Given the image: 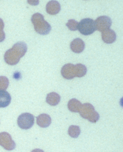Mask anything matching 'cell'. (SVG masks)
<instances>
[{"mask_svg":"<svg viewBox=\"0 0 123 152\" xmlns=\"http://www.w3.org/2000/svg\"><path fill=\"white\" fill-rule=\"evenodd\" d=\"M27 45L23 42H19L14 45L12 49L7 50L4 60L7 64L15 65L19 62L20 59L24 56L27 51Z\"/></svg>","mask_w":123,"mask_h":152,"instance_id":"6da1fadb","label":"cell"},{"mask_svg":"<svg viewBox=\"0 0 123 152\" xmlns=\"http://www.w3.org/2000/svg\"><path fill=\"white\" fill-rule=\"evenodd\" d=\"M31 20L34 26L35 31L41 35H47L52 29L51 25L44 20V16L40 13L33 14Z\"/></svg>","mask_w":123,"mask_h":152,"instance_id":"7a4b0ae2","label":"cell"},{"mask_svg":"<svg viewBox=\"0 0 123 152\" xmlns=\"http://www.w3.org/2000/svg\"><path fill=\"white\" fill-rule=\"evenodd\" d=\"M79 113L83 118L92 123H96L99 119V115L96 111L94 106L89 103L82 104Z\"/></svg>","mask_w":123,"mask_h":152,"instance_id":"3957f363","label":"cell"},{"mask_svg":"<svg viewBox=\"0 0 123 152\" xmlns=\"http://www.w3.org/2000/svg\"><path fill=\"white\" fill-rule=\"evenodd\" d=\"M78 29L83 35H90L92 34L96 30L94 20L90 18L82 19L78 23Z\"/></svg>","mask_w":123,"mask_h":152,"instance_id":"277c9868","label":"cell"},{"mask_svg":"<svg viewBox=\"0 0 123 152\" xmlns=\"http://www.w3.org/2000/svg\"><path fill=\"white\" fill-rule=\"evenodd\" d=\"M35 118L30 113H23L18 117V124L21 129L27 130L30 129L34 124Z\"/></svg>","mask_w":123,"mask_h":152,"instance_id":"5b68a950","label":"cell"},{"mask_svg":"<svg viewBox=\"0 0 123 152\" xmlns=\"http://www.w3.org/2000/svg\"><path fill=\"white\" fill-rule=\"evenodd\" d=\"M0 146L6 150L10 151L15 149V142L9 134L4 132L0 133Z\"/></svg>","mask_w":123,"mask_h":152,"instance_id":"8992f818","label":"cell"},{"mask_svg":"<svg viewBox=\"0 0 123 152\" xmlns=\"http://www.w3.org/2000/svg\"><path fill=\"white\" fill-rule=\"evenodd\" d=\"M96 30L103 32L110 29L112 25V20L108 16H100L94 21Z\"/></svg>","mask_w":123,"mask_h":152,"instance_id":"52a82bcc","label":"cell"},{"mask_svg":"<svg viewBox=\"0 0 123 152\" xmlns=\"http://www.w3.org/2000/svg\"><path fill=\"white\" fill-rule=\"evenodd\" d=\"M61 74L63 77L66 79H72L76 77L75 65L68 63L63 65L61 69Z\"/></svg>","mask_w":123,"mask_h":152,"instance_id":"ba28073f","label":"cell"},{"mask_svg":"<svg viewBox=\"0 0 123 152\" xmlns=\"http://www.w3.org/2000/svg\"><path fill=\"white\" fill-rule=\"evenodd\" d=\"M85 47V42L80 38H77L71 42L70 48L72 51L75 53H81Z\"/></svg>","mask_w":123,"mask_h":152,"instance_id":"9c48e42d","label":"cell"},{"mask_svg":"<svg viewBox=\"0 0 123 152\" xmlns=\"http://www.w3.org/2000/svg\"><path fill=\"white\" fill-rule=\"evenodd\" d=\"M101 38L105 43L112 44L116 40V33L112 29H108L102 32Z\"/></svg>","mask_w":123,"mask_h":152,"instance_id":"30bf717a","label":"cell"},{"mask_svg":"<svg viewBox=\"0 0 123 152\" xmlns=\"http://www.w3.org/2000/svg\"><path fill=\"white\" fill-rule=\"evenodd\" d=\"M60 5L57 1H50L46 7L47 13L50 15H56L60 11Z\"/></svg>","mask_w":123,"mask_h":152,"instance_id":"8fae6325","label":"cell"},{"mask_svg":"<svg viewBox=\"0 0 123 152\" xmlns=\"http://www.w3.org/2000/svg\"><path fill=\"white\" fill-rule=\"evenodd\" d=\"M37 124L42 128H46L52 124V118L47 114H41L37 118Z\"/></svg>","mask_w":123,"mask_h":152,"instance_id":"7c38bea8","label":"cell"},{"mask_svg":"<svg viewBox=\"0 0 123 152\" xmlns=\"http://www.w3.org/2000/svg\"><path fill=\"white\" fill-rule=\"evenodd\" d=\"M11 102V96L7 91L0 90V107H6Z\"/></svg>","mask_w":123,"mask_h":152,"instance_id":"4fadbf2b","label":"cell"},{"mask_svg":"<svg viewBox=\"0 0 123 152\" xmlns=\"http://www.w3.org/2000/svg\"><path fill=\"white\" fill-rule=\"evenodd\" d=\"M60 101V96L55 92H52L46 96V102L50 105L55 106L59 104Z\"/></svg>","mask_w":123,"mask_h":152,"instance_id":"5bb4252c","label":"cell"},{"mask_svg":"<svg viewBox=\"0 0 123 152\" xmlns=\"http://www.w3.org/2000/svg\"><path fill=\"white\" fill-rule=\"evenodd\" d=\"M82 105V103L79 100L76 99H73L69 101L68 104H67V107H68L69 110L71 112L79 113Z\"/></svg>","mask_w":123,"mask_h":152,"instance_id":"9a60e30c","label":"cell"},{"mask_svg":"<svg viewBox=\"0 0 123 152\" xmlns=\"http://www.w3.org/2000/svg\"><path fill=\"white\" fill-rule=\"evenodd\" d=\"M76 69V77H82L85 75L87 72V67L82 64H76L75 65Z\"/></svg>","mask_w":123,"mask_h":152,"instance_id":"2e32d148","label":"cell"},{"mask_svg":"<svg viewBox=\"0 0 123 152\" xmlns=\"http://www.w3.org/2000/svg\"><path fill=\"white\" fill-rule=\"evenodd\" d=\"M81 130L78 126L71 125L68 129V134L69 136L73 138H77L80 134Z\"/></svg>","mask_w":123,"mask_h":152,"instance_id":"e0dca14e","label":"cell"},{"mask_svg":"<svg viewBox=\"0 0 123 152\" xmlns=\"http://www.w3.org/2000/svg\"><path fill=\"white\" fill-rule=\"evenodd\" d=\"M9 85L8 79L5 76H0V90L5 91Z\"/></svg>","mask_w":123,"mask_h":152,"instance_id":"ac0fdd59","label":"cell"},{"mask_svg":"<svg viewBox=\"0 0 123 152\" xmlns=\"http://www.w3.org/2000/svg\"><path fill=\"white\" fill-rule=\"evenodd\" d=\"M78 23L74 19H69L67 23L66 26L71 31H76L78 29Z\"/></svg>","mask_w":123,"mask_h":152,"instance_id":"d6986e66","label":"cell"},{"mask_svg":"<svg viewBox=\"0 0 123 152\" xmlns=\"http://www.w3.org/2000/svg\"><path fill=\"white\" fill-rule=\"evenodd\" d=\"M5 39V33L3 30H0V42H2Z\"/></svg>","mask_w":123,"mask_h":152,"instance_id":"ffe728a7","label":"cell"},{"mask_svg":"<svg viewBox=\"0 0 123 152\" xmlns=\"http://www.w3.org/2000/svg\"><path fill=\"white\" fill-rule=\"evenodd\" d=\"M4 27H5V24H4L3 20L0 19V30H3Z\"/></svg>","mask_w":123,"mask_h":152,"instance_id":"44dd1931","label":"cell"},{"mask_svg":"<svg viewBox=\"0 0 123 152\" xmlns=\"http://www.w3.org/2000/svg\"><path fill=\"white\" fill-rule=\"evenodd\" d=\"M32 152H44V151L41 149H35L33 151H32Z\"/></svg>","mask_w":123,"mask_h":152,"instance_id":"7402d4cb","label":"cell"}]
</instances>
